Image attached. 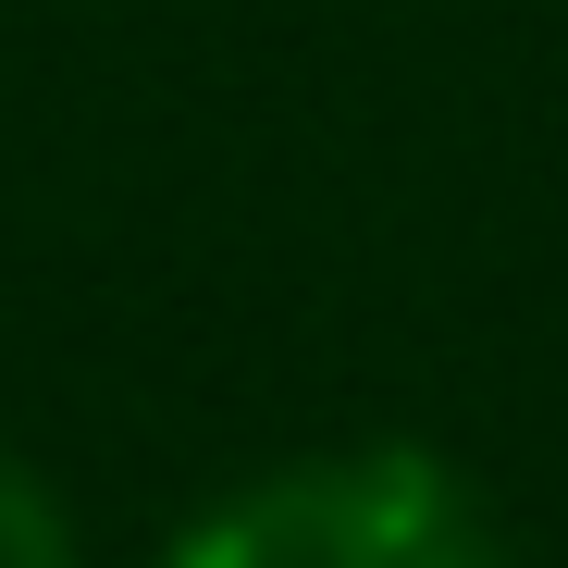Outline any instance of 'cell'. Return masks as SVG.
<instances>
[{"mask_svg": "<svg viewBox=\"0 0 568 568\" xmlns=\"http://www.w3.org/2000/svg\"><path fill=\"white\" fill-rule=\"evenodd\" d=\"M0 568H74V531H62V507L26 483L13 457H0Z\"/></svg>", "mask_w": 568, "mask_h": 568, "instance_id": "obj_2", "label": "cell"}, {"mask_svg": "<svg viewBox=\"0 0 568 568\" xmlns=\"http://www.w3.org/2000/svg\"><path fill=\"white\" fill-rule=\"evenodd\" d=\"M173 568H507L483 495L420 445L272 469L173 544Z\"/></svg>", "mask_w": 568, "mask_h": 568, "instance_id": "obj_1", "label": "cell"}]
</instances>
